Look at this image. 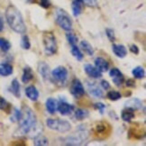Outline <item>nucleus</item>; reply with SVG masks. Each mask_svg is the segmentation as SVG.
Returning a JSON list of instances; mask_svg holds the SVG:
<instances>
[{"instance_id": "nucleus-11", "label": "nucleus", "mask_w": 146, "mask_h": 146, "mask_svg": "<svg viewBox=\"0 0 146 146\" xmlns=\"http://www.w3.org/2000/svg\"><path fill=\"white\" fill-rule=\"evenodd\" d=\"M57 110L62 115H70L73 110H74V106L72 105L67 103L65 100H60V102L57 105Z\"/></svg>"}, {"instance_id": "nucleus-13", "label": "nucleus", "mask_w": 146, "mask_h": 146, "mask_svg": "<svg viewBox=\"0 0 146 146\" xmlns=\"http://www.w3.org/2000/svg\"><path fill=\"white\" fill-rule=\"evenodd\" d=\"M84 70L90 78H99L102 77V72L99 71L96 67H94L91 64H86L84 66Z\"/></svg>"}, {"instance_id": "nucleus-14", "label": "nucleus", "mask_w": 146, "mask_h": 146, "mask_svg": "<svg viewBox=\"0 0 146 146\" xmlns=\"http://www.w3.org/2000/svg\"><path fill=\"white\" fill-rule=\"evenodd\" d=\"M112 50L115 53V55L118 58H125L127 55V49L123 44H116L113 43L112 45Z\"/></svg>"}, {"instance_id": "nucleus-8", "label": "nucleus", "mask_w": 146, "mask_h": 146, "mask_svg": "<svg viewBox=\"0 0 146 146\" xmlns=\"http://www.w3.org/2000/svg\"><path fill=\"white\" fill-rule=\"evenodd\" d=\"M50 75L56 82L63 84L68 78V70L63 66H58L50 72Z\"/></svg>"}, {"instance_id": "nucleus-35", "label": "nucleus", "mask_w": 146, "mask_h": 146, "mask_svg": "<svg viewBox=\"0 0 146 146\" xmlns=\"http://www.w3.org/2000/svg\"><path fill=\"white\" fill-rule=\"evenodd\" d=\"M106 35L108 36V40L112 42H114L115 40V31L113 29H110V28H108L106 29Z\"/></svg>"}, {"instance_id": "nucleus-42", "label": "nucleus", "mask_w": 146, "mask_h": 146, "mask_svg": "<svg viewBox=\"0 0 146 146\" xmlns=\"http://www.w3.org/2000/svg\"><path fill=\"white\" fill-rule=\"evenodd\" d=\"M40 5L44 8H49L50 7V3L49 0H40Z\"/></svg>"}, {"instance_id": "nucleus-30", "label": "nucleus", "mask_w": 146, "mask_h": 146, "mask_svg": "<svg viewBox=\"0 0 146 146\" xmlns=\"http://www.w3.org/2000/svg\"><path fill=\"white\" fill-rule=\"evenodd\" d=\"M66 38H67V41H68V42L70 44V45H77L78 43V37L77 35H75V33H72L70 32H69L66 35Z\"/></svg>"}, {"instance_id": "nucleus-7", "label": "nucleus", "mask_w": 146, "mask_h": 146, "mask_svg": "<svg viewBox=\"0 0 146 146\" xmlns=\"http://www.w3.org/2000/svg\"><path fill=\"white\" fill-rule=\"evenodd\" d=\"M88 138V133L86 131L82 130L80 133L78 134H73V135L66 137L63 139V143L67 145H80L84 141H86Z\"/></svg>"}, {"instance_id": "nucleus-22", "label": "nucleus", "mask_w": 146, "mask_h": 146, "mask_svg": "<svg viewBox=\"0 0 146 146\" xmlns=\"http://www.w3.org/2000/svg\"><path fill=\"white\" fill-rule=\"evenodd\" d=\"M13 73V66L9 63H0V76L7 77Z\"/></svg>"}, {"instance_id": "nucleus-12", "label": "nucleus", "mask_w": 146, "mask_h": 146, "mask_svg": "<svg viewBox=\"0 0 146 146\" xmlns=\"http://www.w3.org/2000/svg\"><path fill=\"white\" fill-rule=\"evenodd\" d=\"M38 72L44 80H50V70L49 65L45 61H39L38 63Z\"/></svg>"}, {"instance_id": "nucleus-27", "label": "nucleus", "mask_w": 146, "mask_h": 146, "mask_svg": "<svg viewBox=\"0 0 146 146\" xmlns=\"http://www.w3.org/2000/svg\"><path fill=\"white\" fill-rule=\"evenodd\" d=\"M70 52H71V54L74 56V58L77 59L78 60H83V57H84V55L83 53L81 52V50L80 49L78 48L77 45H72L71 46V50H70Z\"/></svg>"}, {"instance_id": "nucleus-39", "label": "nucleus", "mask_w": 146, "mask_h": 146, "mask_svg": "<svg viewBox=\"0 0 146 146\" xmlns=\"http://www.w3.org/2000/svg\"><path fill=\"white\" fill-rule=\"evenodd\" d=\"M84 3H86L88 7H95L98 5V1L97 0H83Z\"/></svg>"}, {"instance_id": "nucleus-10", "label": "nucleus", "mask_w": 146, "mask_h": 146, "mask_svg": "<svg viewBox=\"0 0 146 146\" xmlns=\"http://www.w3.org/2000/svg\"><path fill=\"white\" fill-rule=\"evenodd\" d=\"M87 88H88V93L90 94L91 96L97 98H102L104 97V93L102 91V89L97 85V83L87 81Z\"/></svg>"}, {"instance_id": "nucleus-38", "label": "nucleus", "mask_w": 146, "mask_h": 146, "mask_svg": "<svg viewBox=\"0 0 146 146\" xmlns=\"http://www.w3.org/2000/svg\"><path fill=\"white\" fill-rule=\"evenodd\" d=\"M94 108H96V109H98L100 112V114L102 115L104 113V110L106 109V106L103 103L98 102V103H96V104L94 105Z\"/></svg>"}, {"instance_id": "nucleus-28", "label": "nucleus", "mask_w": 146, "mask_h": 146, "mask_svg": "<svg viewBox=\"0 0 146 146\" xmlns=\"http://www.w3.org/2000/svg\"><path fill=\"white\" fill-rule=\"evenodd\" d=\"M132 73H133V77L136 78H143L145 77V71L142 66L135 67V68L133 70Z\"/></svg>"}, {"instance_id": "nucleus-37", "label": "nucleus", "mask_w": 146, "mask_h": 146, "mask_svg": "<svg viewBox=\"0 0 146 146\" xmlns=\"http://www.w3.org/2000/svg\"><path fill=\"white\" fill-rule=\"evenodd\" d=\"M120 75H123V73L117 69V68H113L111 69L110 71H109V76L113 78H115L117 76H120Z\"/></svg>"}, {"instance_id": "nucleus-5", "label": "nucleus", "mask_w": 146, "mask_h": 146, "mask_svg": "<svg viewBox=\"0 0 146 146\" xmlns=\"http://www.w3.org/2000/svg\"><path fill=\"white\" fill-rule=\"evenodd\" d=\"M46 125L52 130L59 133H67L71 129V125L66 120L48 118L46 120Z\"/></svg>"}, {"instance_id": "nucleus-9", "label": "nucleus", "mask_w": 146, "mask_h": 146, "mask_svg": "<svg viewBox=\"0 0 146 146\" xmlns=\"http://www.w3.org/2000/svg\"><path fill=\"white\" fill-rule=\"evenodd\" d=\"M70 94L75 98H80L84 96V94H85V89H84L82 83L80 80H78V78H74V80H72L70 87Z\"/></svg>"}, {"instance_id": "nucleus-4", "label": "nucleus", "mask_w": 146, "mask_h": 146, "mask_svg": "<svg viewBox=\"0 0 146 146\" xmlns=\"http://www.w3.org/2000/svg\"><path fill=\"white\" fill-rule=\"evenodd\" d=\"M56 23L67 32H70L72 30V20L70 16L66 11L62 9H58L56 12Z\"/></svg>"}, {"instance_id": "nucleus-26", "label": "nucleus", "mask_w": 146, "mask_h": 146, "mask_svg": "<svg viewBox=\"0 0 146 146\" xmlns=\"http://www.w3.org/2000/svg\"><path fill=\"white\" fill-rule=\"evenodd\" d=\"M88 115H89V113L87 109L78 108L75 111V117H76V119L78 121H82L84 119H86Z\"/></svg>"}, {"instance_id": "nucleus-33", "label": "nucleus", "mask_w": 146, "mask_h": 146, "mask_svg": "<svg viewBox=\"0 0 146 146\" xmlns=\"http://www.w3.org/2000/svg\"><path fill=\"white\" fill-rule=\"evenodd\" d=\"M9 108H10V104L4 98L0 97V109L7 112Z\"/></svg>"}, {"instance_id": "nucleus-43", "label": "nucleus", "mask_w": 146, "mask_h": 146, "mask_svg": "<svg viewBox=\"0 0 146 146\" xmlns=\"http://www.w3.org/2000/svg\"><path fill=\"white\" fill-rule=\"evenodd\" d=\"M130 50L134 54H139V48L137 47V45H135V44H131Z\"/></svg>"}, {"instance_id": "nucleus-17", "label": "nucleus", "mask_w": 146, "mask_h": 146, "mask_svg": "<svg viewBox=\"0 0 146 146\" xmlns=\"http://www.w3.org/2000/svg\"><path fill=\"white\" fill-rule=\"evenodd\" d=\"M125 108H130L133 110H139L143 108V102L139 98H130L125 103Z\"/></svg>"}, {"instance_id": "nucleus-1", "label": "nucleus", "mask_w": 146, "mask_h": 146, "mask_svg": "<svg viewBox=\"0 0 146 146\" xmlns=\"http://www.w3.org/2000/svg\"><path fill=\"white\" fill-rule=\"evenodd\" d=\"M18 122L19 127L15 133V136L22 137L31 134V137H35L42 130L35 113L27 106H24L22 108V117Z\"/></svg>"}, {"instance_id": "nucleus-31", "label": "nucleus", "mask_w": 146, "mask_h": 146, "mask_svg": "<svg viewBox=\"0 0 146 146\" xmlns=\"http://www.w3.org/2000/svg\"><path fill=\"white\" fill-rule=\"evenodd\" d=\"M11 48V44L10 42L7 41V40H5V38H2V37H0V49H1L3 52H8V50H10Z\"/></svg>"}, {"instance_id": "nucleus-6", "label": "nucleus", "mask_w": 146, "mask_h": 146, "mask_svg": "<svg viewBox=\"0 0 146 146\" xmlns=\"http://www.w3.org/2000/svg\"><path fill=\"white\" fill-rule=\"evenodd\" d=\"M111 133V125L108 122H98L93 127V134L99 140L108 137Z\"/></svg>"}, {"instance_id": "nucleus-25", "label": "nucleus", "mask_w": 146, "mask_h": 146, "mask_svg": "<svg viewBox=\"0 0 146 146\" xmlns=\"http://www.w3.org/2000/svg\"><path fill=\"white\" fill-rule=\"evenodd\" d=\"M80 48L84 50V52H86L88 56H93L94 55V49L92 45L89 43L88 41L83 40L80 42Z\"/></svg>"}, {"instance_id": "nucleus-34", "label": "nucleus", "mask_w": 146, "mask_h": 146, "mask_svg": "<svg viewBox=\"0 0 146 146\" xmlns=\"http://www.w3.org/2000/svg\"><path fill=\"white\" fill-rule=\"evenodd\" d=\"M22 117V110H19L17 108H15L14 110V113H13V115L11 117V120L13 122H18Z\"/></svg>"}, {"instance_id": "nucleus-40", "label": "nucleus", "mask_w": 146, "mask_h": 146, "mask_svg": "<svg viewBox=\"0 0 146 146\" xmlns=\"http://www.w3.org/2000/svg\"><path fill=\"white\" fill-rule=\"evenodd\" d=\"M100 85H101V87H102V88L105 89V90H108V89L110 88V84L108 83V81H106V80H101Z\"/></svg>"}, {"instance_id": "nucleus-36", "label": "nucleus", "mask_w": 146, "mask_h": 146, "mask_svg": "<svg viewBox=\"0 0 146 146\" xmlns=\"http://www.w3.org/2000/svg\"><path fill=\"white\" fill-rule=\"evenodd\" d=\"M123 81H125V77H123V75H120L115 78H113V82L116 87H121Z\"/></svg>"}, {"instance_id": "nucleus-19", "label": "nucleus", "mask_w": 146, "mask_h": 146, "mask_svg": "<svg viewBox=\"0 0 146 146\" xmlns=\"http://www.w3.org/2000/svg\"><path fill=\"white\" fill-rule=\"evenodd\" d=\"M33 78H35V74H33V70L28 66L25 67L23 70V75H22V81L27 84L31 80H33Z\"/></svg>"}, {"instance_id": "nucleus-24", "label": "nucleus", "mask_w": 146, "mask_h": 146, "mask_svg": "<svg viewBox=\"0 0 146 146\" xmlns=\"http://www.w3.org/2000/svg\"><path fill=\"white\" fill-rule=\"evenodd\" d=\"M33 143L37 146H46L49 144V140L42 133H39L33 137Z\"/></svg>"}, {"instance_id": "nucleus-23", "label": "nucleus", "mask_w": 146, "mask_h": 146, "mask_svg": "<svg viewBox=\"0 0 146 146\" xmlns=\"http://www.w3.org/2000/svg\"><path fill=\"white\" fill-rule=\"evenodd\" d=\"M10 91L15 97L16 98H20L21 97V91H20V84L18 80L15 78L13 81L11 82V86H10Z\"/></svg>"}, {"instance_id": "nucleus-18", "label": "nucleus", "mask_w": 146, "mask_h": 146, "mask_svg": "<svg viewBox=\"0 0 146 146\" xmlns=\"http://www.w3.org/2000/svg\"><path fill=\"white\" fill-rule=\"evenodd\" d=\"M25 95L31 101H37L39 98V92L35 86H29L25 88Z\"/></svg>"}, {"instance_id": "nucleus-32", "label": "nucleus", "mask_w": 146, "mask_h": 146, "mask_svg": "<svg viewBox=\"0 0 146 146\" xmlns=\"http://www.w3.org/2000/svg\"><path fill=\"white\" fill-rule=\"evenodd\" d=\"M21 46L24 50H29L31 48V42L29 40V37L27 35H24L21 40Z\"/></svg>"}, {"instance_id": "nucleus-41", "label": "nucleus", "mask_w": 146, "mask_h": 146, "mask_svg": "<svg viewBox=\"0 0 146 146\" xmlns=\"http://www.w3.org/2000/svg\"><path fill=\"white\" fill-rule=\"evenodd\" d=\"M125 85L129 88H135V81L132 80V78H129V80L125 81Z\"/></svg>"}, {"instance_id": "nucleus-15", "label": "nucleus", "mask_w": 146, "mask_h": 146, "mask_svg": "<svg viewBox=\"0 0 146 146\" xmlns=\"http://www.w3.org/2000/svg\"><path fill=\"white\" fill-rule=\"evenodd\" d=\"M95 67L101 72H106L109 69V63L108 60L102 57H98L95 59Z\"/></svg>"}, {"instance_id": "nucleus-44", "label": "nucleus", "mask_w": 146, "mask_h": 146, "mask_svg": "<svg viewBox=\"0 0 146 146\" xmlns=\"http://www.w3.org/2000/svg\"><path fill=\"white\" fill-rule=\"evenodd\" d=\"M3 29H4V23H3V20L0 18V32H2Z\"/></svg>"}, {"instance_id": "nucleus-29", "label": "nucleus", "mask_w": 146, "mask_h": 146, "mask_svg": "<svg viewBox=\"0 0 146 146\" xmlns=\"http://www.w3.org/2000/svg\"><path fill=\"white\" fill-rule=\"evenodd\" d=\"M106 98L112 101H116L122 98V95L120 92L116 91V90H111L106 94Z\"/></svg>"}, {"instance_id": "nucleus-16", "label": "nucleus", "mask_w": 146, "mask_h": 146, "mask_svg": "<svg viewBox=\"0 0 146 146\" xmlns=\"http://www.w3.org/2000/svg\"><path fill=\"white\" fill-rule=\"evenodd\" d=\"M84 8V2L83 0H73V2L71 4V9H72V13L73 15L77 17V16L80 15Z\"/></svg>"}, {"instance_id": "nucleus-20", "label": "nucleus", "mask_w": 146, "mask_h": 146, "mask_svg": "<svg viewBox=\"0 0 146 146\" xmlns=\"http://www.w3.org/2000/svg\"><path fill=\"white\" fill-rule=\"evenodd\" d=\"M57 105H58L57 100H56L55 98H49L46 100V103H45L47 111L52 115L55 114V112L57 111Z\"/></svg>"}, {"instance_id": "nucleus-3", "label": "nucleus", "mask_w": 146, "mask_h": 146, "mask_svg": "<svg viewBox=\"0 0 146 146\" xmlns=\"http://www.w3.org/2000/svg\"><path fill=\"white\" fill-rule=\"evenodd\" d=\"M42 42L44 47V52L47 55H54L58 50V44L56 41V37L52 33H44L42 35Z\"/></svg>"}, {"instance_id": "nucleus-2", "label": "nucleus", "mask_w": 146, "mask_h": 146, "mask_svg": "<svg viewBox=\"0 0 146 146\" xmlns=\"http://www.w3.org/2000/svg\"><path fill=\"white\" fill-rule=\"evenodd\" d=\"M5 18L7 24L13 31L17 33H25L26 26L20 11L14 5H9L5 11Z\"/></svg>"}, {"instance_id": "nucleus-21", "label": "nucleus", "mask_w": 146, "mask_h": 146, "mask_svg": "<svg viewBox=\"0 0 146 146\" xmlns=\"http://www.w3.org/2000/svg\"><path fill=\"white\" fill-rule=\"evenodd\" d=\"M121 118L125 122H131L134 118V110L130 108H125L122 111Z\"/></svg>"}]
</instances>
